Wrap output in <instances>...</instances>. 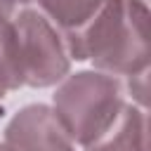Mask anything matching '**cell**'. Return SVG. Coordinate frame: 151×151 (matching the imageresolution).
Returning a JSON list of instances; mask_svg holds the SVG:
<instances>
[{
    "label": "cell",
    "mask_w": 151,
    "mask_h": 151,
    "mask_svg": "<svg viewBox=\"0 0 151 151\" xmlns=\"http://www.w3.org/2000/svg\"><path fill=\"white\" fill-rule=\"evenodd\" d=\"M76 61L90 59L101 73L149 71V0H106L101 12L64 42Z\"/></svg>",
    "instance_id": "obj_1"
},
{
    "label": "cell",
    "mask_w": 151,
    "mask_h": 151,
    "mask_svg": "<svg viewBox=\"0 0 151 151\" xmlns=\"http://www.w3.org/2000/svg\"><path fill=\"white\" fill-rule=\"evenodd\" d=\"M0 38L19 87H50L68 73L71 57L64 40L40 12H19L0 28Z\"/></svg>",
    "instance_id": "obj_2"
},
{
    "label": "cell",
    "mask_w": 151,
    "mask_h": 151,
    "mask_svg": "<svg viewBox=\"0 0 151 151\" xmlns=\"http://www.w3.org/2000/svg\"><path fill=\"white\" fill-rule=\"evenodd\" d=\"M123 87L116 76L80 71L68 76L54 92V116L73 144L99 139L123 109Z\"/></svg>",
    "instance_id": "obj_3"
},
{
    "label": "cell",
    "mask_w": 151,
    "mask_h": 151,
    "mask_svg": "<svg viewBox=\"0 0 151 151\" xmlns=\"http://www.w3.org/2000/svg\"><path fill=\"white\" fill-rule=\"evenodd\" d=\"M9 151H76V144L45 104L24 106L5 127Z\"/></svg>",
    "instance_id": "obj_4"
},
{
    "label": "cell",
    "mask_w": 151,
    "mask_h": 151,
    "mask_svg": "<svg viewBox=\"0 0 151 151\" xmlns=\"http://www.w3.org/2000/svg\"><path fill=\"white\" fill-rule=\"evenodd\" d=\"M146 113L139 106L123 104L111 127L85 146V151H146Z\"/></svg>",
    "instance_id": "obj_5"
},
{
    "label": "cell",
    "mask_w": 151,
    "mask_h": 151,
    "mask_svg": "<svg viewBox=\"0 0 151 151\" xmlns=\"http://www.w3.org/2000/svg\"><path fill=\"white\" fill-rule=\"evenodd\" d=\"M40 9L50 17L57 26V33L66 42L68 38L78 35L106 5V0H35Z\"/></svg>",
    "instance_id": "obj_6"
},
{
    "label": "cell",
    "mask_w": 151,
    "mask_h": 151,
    "mask_svg": "<svg viewBox=\"0 0 151 151\" xmlns=\"http://www.w3.org/2000/svg\"><path fill=\"white\" fill-rule=\"evenodd\" d=\"M19 83L12 73V66H9V59H7V52H5V45H2V38H0V99L9 92V90H17Z\"/></svg>",
    "instance_id": "obj_7"
},
{
    "label": "cell",
    "mask_w": 151,
    "mask_h": 151,
    "mask_svg": "<svg viewBox=\"0 0 151 151\" xmlns=\"http://www.w3.org/2000/svg\"><path fill=\"white\" fill-rule=\"evenodd\" d=\"M17 5H19V0H0V28H5L9 24V19L14 17Z\"/></svg>",
    "instance_id": "obj_8"
},
{
    "label": "cell",
    "mask_w": 151,
    "mask_h": 151,
    "mask_svg": "<svg viewBox=\"0 0 151 151\" xmlns=\"http://www.w3.org/2000/svg\"><path fill=\"white\" fill-rule=\"evenodd\" d=\"M28 2H35V0H19V5H28Z\"/></svg>",
    "instance_id": "obj_9"
},
{
    "label": "cell",
    "mask_w": 151,
    "mask_h": 151,
    "mask_svg": "<svg viewBox=\"0 0 151 151\" xmlns=\"http://www.w3.org/2000/svg\"><path fill=\"white\" fill-rule=\"evenodd\" d=\"M0 151H9V149H7V146H5V144H0Z\"/></svg>",
    "instance_id": "obj_10"
}]
</instances>
